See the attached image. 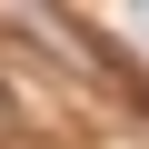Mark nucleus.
<instances>
[{
  "label": "nucleus",
  "mask_w": 149,
  "mask_h": 149,
  "mask_svg": "<svg viewBox=\"0 0 149 149\" xmlns=\"http://www.w3.org/2000/svg\"><path fill=\"white\" fill-rule=\"evenodd\" d=\"M0 129H10V100H0Z\"/></svg>",
  "instance_id": "obj_1"
}]
</instances>
